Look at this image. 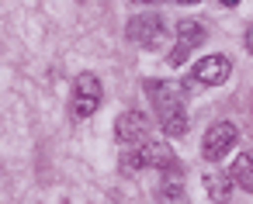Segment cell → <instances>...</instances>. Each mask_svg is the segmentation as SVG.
Returning a JSON list of instances; mask_svg holds the SVG:
<instances>
[{
    "label": "cell",
    "mask_w": 253,
    "mask_h": 204,
    "mask_svg": "<svg viewBox=\"0 0 253 204\" xmlns=\"http://www.w3.org/2000/svg\"><path fill=\"white\" fill-rule=\"evenodd\" d=\"M142 90L149 94L156 114H160V125L167 135H184L187 132V111H184V90L173 83V80H146Z\"/></svg>",
    "instance_id": "1"
},
{
    "label": "cell",
    "mask_w": 253,
    "mask_h": 204,
    "mask_svg": "<svg viewBox=\"0 0 253 204\" xmlns=\"http://www.w3.org/2000/svg\"><path fill=\"white\" fill-rule=\"evenodd\" d=\"M73 94H77L73 104H70L73 118H90L101 107V80L94 73H80L77 83H73Z\"/></svg>",
    "instance_id": "2"
},
{
    "label": "cell",
    "mask_w": 253,
    "mask_h": 204,
    "mask_svg": "<svg viewBox=\"0 0 253 204\" xmlns=\"http://www.w3.org/2000/svg\"><path fill=\"white\" fill-rule=\"evenodd\" d=\"M236 138H239V132H236L232 121H218V125H211V128L205 132V138H201V152H205V159L218 163L225 152H232Z\"/></svg>",
    "instance_id": "3"
},
{
    "label": "cell",
    "mask_w": 253,
    "mask_h": 204,
    "mask_svg": "<svg viewBox=\"0 0 253 204\" xmlns=\"http://www.w3.org/2000/svg\"><path fill=\"white\" fill-rule=\"evenodd\" d=\"M160 32H163L160 14H135V18L128 21V28H125L128 42H135V45H156Z\"/></svg>",
    "instance_id": "4"
},
{
    "label": "cell",
    "mask_w": 253,
    "mask_h": 204,
    "mask_svg": "<svg viewBox=\"0 0 253 204\" xmlns=\"http://www.w3.org/2000/svg\"><path fill=\"white\" fill-rule=\"evenodd\" d=\"M232 73V63L225 56H205L198 66H194V80L205 83V87H222Z\"/></svg>",
    "instance_id": "5"
},
{
    "label": "cell",
    "mask_w": 253,
    "mask_h": 204,
    "mask_svg": "<svg viewBox=\"0 0 253 204\" xmlns=\"http://www.w3.org/2000/svg\"><path fill=\"white\" fill-rule=\"evenodd\" d=\"M115 135L122 138V142H146V135H149V118L142 114V111H125V114H118L115 118Z\"/></svg>",
    "instance_id": "6"
},
{
    "label": "cell",
    "mask_w": 253,
    "mask_h": 204,
    "mask_svg": "<svg viewBox=\"0 0 253 204\" xmlns=\"http://www.w3.org/2000/svg\"><path fill=\"white\" fill-rule=\"evenodd\" d=\"M139 159H142V166H153V170H170L173 166L170 145L167 142H156V138H149V142L139 145Z\"/></svg>",
    "instance_id": "7"
},
{
    "label": "cell",
    "mask_w": 253,
    "mask_h": 204,
    "mask_svg": "<svg viewBox=\"0 0 253 204\" xmlns=\"http://www.w3.org/2000/svg\"><path fill=\"white\" fill-rule=\"evenodd\" d=\"M160 194H163V201H167V204H177V201H184V170H180V163H173L170 170H163Z\"/></svg>",
    "instance_id": "8"
},
{
    "label": "cell",
    "mask_w": 253,
    "mask_h": 204,
    "mask_svg": "<svg viewBox=\"0 0 253 204\" xmlns=\"http://www.w3.org/2000/svg\"><path fill=\"white\" fill-rule=\"evenodd\" d=\"M205 190H208V197H211V201H218V204H225V201L232 197V173H222V170H211V173L205 176Z\"/></svg>",
    "instance_id": "9"
},
{
    "label": "cell",
    "mask_w": 253,
    "mask_h": 204,
    "mask_svg": "<svg viewBox=\"0 0 253 204\" xmlns=\"http://www.w3.org/2000/svg\"><path fill=\"white\" fill-rule=\"evenodd\" d=\"M232 180L243 187V190H253V156L250 152H239L236 159H232Z\"/></svg>",
    "instance_id": "10"
},
{
    "label": "cell",
    "mask_w": 253,
    "mask_h": 204,
    "mask_svg": "<svg viewBox=\"0 0 253 204\" xmlns=\"http://www.w3.org/2000/svg\"><path fill=\"white\" fill-rule=\"evenodd\" d=\"M177 38H180V45L194 49V45L205 42V28H201L198 21H177Z\"/></svg>",
    "instance_id": "11"
},
{
    "label": "cell",
    "mask_w": 253,
    "mask_h": 204,
    "mask_svg": "<svg viewBox=\"0 0 253 204\" xmlns=\"http://www.w3.org/2000/svg\"><path fill=\"white\" fill-rule=\"evenodd\" d=\"M187 52H191V49H187V45H177V49H173V52H170V66H180V63H184V59H187Z\"/></svg>",
    "instance_id": "12"
},
{
    "label": "cell",
    "mask_w": 253,
    "mask_h": 204,
    "mask_svg": "<svg viewBox=\"0 0 253 204\" xmlns=\"http://www.w3.org/2000/svg\"><path fill=\"white\" fill-rule=\"evenodd\" d=\"M246 49H250V52H253V28H250V32H246Z\"/></svg>",
    "instance_id": "13"
},
{
    "label": "cell",
    "mask_w": 253,
    "mask_h": 204,
    "mask_svg": "<svg viewBox=\"0 0 253 204\" xmlns=\"http://www.w3.org/2000/svg\"><path fill=\"white\" fill-rule=\"evenodd\" d=\"M218 4H222V7H236V4H239V0H218Z\"/></svg>",
    "instance_id": "14"
},
{
    "label": "cell",
    "mask_w": 253,
    "mask_h": 204,
    "mask_svg": "<svg viewBox=\"0 0 253 204\" xmlns=\"http://www.w3.org/2000/svg\"><path fill=\"white\" fill-rule=\"evenodd\" d=\"M135 4H163V0H135Z\"/></svg>",
    "instance_id": "15"
},
{
    "label": "cell",
    "mask_w": 253,
    "mask_h": 204,
    "mask_svg": "<svg viewBox=\"0 0 253 204\" xmlns=\"http://www.w3.org/2000/svg\"><path fill=\"white\" fill-rule=\"evenodd\" d=\"M177 4H198V0H177Z\"/></svg>",
    "instance_id": "16"
}]
</instances>
